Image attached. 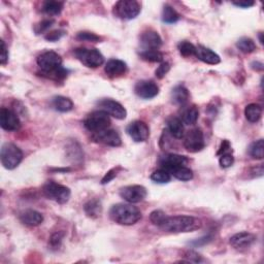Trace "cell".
Wrapping results in <instances>:
<instances>
[{
    "instance_id": "1",
    "label": "cell",
    "mask_w": 264,
    "mask_h": 264,
    "mask_svg": "<svg viewBox=\"0 0 264 264\" xmlns=\"http://www.w3.org/2000/svg\"><path fill=\"white\" fill-rule=\"evenodd\" d=\"M201 227V221L191 216H172L166 217L159 227L162 231L169 233L191 232Z\"/></svg>"
},
{
    "instance_id": "2",
    "label": "cell",
    "mask_w": 264,
    "mask_h": 264,
    "mask_svg": "<svg viewBox=\"0 0 264 264\" xmlns=\"http://www.w3.org/2000/svg\"><path fill=\"white\" fill-rule=\"evenodd\" d=\"M111 219L117 224L124 226L134 225L142 219V212L136 206L125 203H118L112 206L110 211Z\"/></svg>"
},
{
    "instance_id": "3",
    "label": "cell",
    "mask_w": 264,
    "mask_h": 264,
    "mask_svg": "<svg viewBox=\"0 0 264 264\" xmlns=\"http://www.w3.org/2000/svg\"><path fill=\"white\" fill-rule=\"evenodd\" d=\"M1 163L6 169H15L23 160V153L19 147L14 144L6 143L1 148L0 153Z\"/></svg>"
},
{
    "instance_id": "4",
    "label": "cell",
    "mask_w": 264,
    "mask_h": 264,
    "mask_svg": "<svg viewBox=\"0 0 264 264\" xmlns=\"http://www.w3.org/2000/svg\"><path fill=\"white\" fill-rule=\"evenodd\" d=\"M77 59L89 68H97L104 62V57L97 49L78 48L74 51Z\"/></svg>"
},
{
    "instance_id": "5",
    "label": "cell",
    "mask_w": 264,
    "mask_h": 264,
    "mask_svg": "<svg viewBox=\"0 0 264 264\" xmlns=\"http://www.w3.org/2000/svg\"><path fill=\"white\" fill-rule=\"evenodd\" d=\"M84 126L92 133H97V132L109 129L111 126L110 116L102 111L91 113L85 118Z\"/></svg>"
},
{
    "instance_id": "6",
    "label": "cell",
    "mask_w": 264,
    "mask_h": 264,
    "mask_svg": "<svg viewBox=\"0 0 264 264\" xmlns=\"http://www.w3.org/2000/svg\"><path fill=\"white\" fill-rule=\"evenodd\" d=\"M142 6L135 0H120L115 4L113 13L119 19L132 20L139 15Z\"/></svg>"
},
{
    "instance_id": "7",
    "label": "cell",
    "mask_w": 264,
    "mask_h": 264,
    "mask_svg": "<svg viewBox=\"0 0 264 264\" xmlns=\"http://www.w3.org/2000/svg\"><path fill=\"white\" fill-rule=\"evenodd\" d=\"M43 192L48 199L54 200L60 204L67 202L71 195L70 189L68 187L57 184L55 182H48L43 187Z\"/></svg>"
},
{
    "instance_id": "8",
    "label": "cell",
    "mask_w": 264,
    "mask_h": 264,
    "mask_svg": "<svg viewBox=\"0 0 264 264\" xmlns=\"http://www.w3.org/2000/svg\"><path fill=\"white\" fill-rule=\"evenodd\" d=\"M37 65L41 69V74L50 73L62 66V58L59 54L53 51H48L40 54L36 59Z\"/></svg>"
},
{
    "instance_id": "9",
    "label": "cell",
    "mask_w": 264,
    "mask_h": 264,
    "mask_svg": "<svg viewBox=\"0 0 264 264\" xmlns=\"http://www.w3.org/2000/svg\"><path fill=\"white\" fill-rule=\"evenodd\" d=\"M184 147L190 153L200 152L204 148L203 132L199 128L189 130L184 136Z\"/></svg>"
},
{
    "instance_id": "10",
    "label": "cell",
    "mask_w": 264,
    "mask_h": 264,
    "mask_svg": "<svg viewBox=\"0 0 264 264\" xmlns=\"http://www.w3.org/2000/svg\"><path fill=\"white\" fill-rule=\"evenodd\" d=\"M99 111L106 113L111 117H114L118 120H124L127 116V111L125 110L120 102L115 101L113 99H101L100 101L97 102Z\"/></svg>"
},
{
    "instance_id": "11",
    "label": "cell",
    "mask_w": 264,
    "mask_h": 264,
    "mask_svg": "<svg viewBox=\"0 0 264 264\" xmlns=\"http://www.w3.org/2000/svg\"><path fill=\"white\" fill-rule=\"evenodd\" d=\"M120 196L129 203H138L147 197V189L140 185H131L120 189Z\"/></svg>"
},
{
    "instance_id": "12",
    "label": "cell",
    "mask_w": 264,
    "mask_h": 264,
    "mask_svg": "<svg viewBox=\"0 0 264 264\" xmlns=\"http://www.w3.org/2000/svg\"><path fill=\"white\" fill-rule=\"evenodd\" d=\"M129 136L136 143H144L150 136V129L143 121H134L126 128Z\"/></svg>"
},
{
    "instance_id": "13",
    "label": "cell",
    "mask_w": 264,
    "mask_h": 264,
    "mask_svg": "<svg viewBox=\"0 0 264 264\" xmlns=\"http://www.w3.org/2000/svg\"><path fill=\"white\" fill-rule=\"evenodd\" d=\"M0 126L6 131H16L21 127V121L13 111L2 107L0 110Z\"/></svg>"
},
{
    "instance_id": "14",
    "label": "cell",
    "mask_w": 264,
    "mask_h": 264,
    "mask_svg": "<svg viewBox=\"0 0 264 264\" xmlns=\"http://www.w3.org/2000/svg\"><path fill=\"white\" fill-rule=\"evenodd\" d=\"M92 139L95 143L102 144L110 147H120L122 144L121 137L116 130L106 129L92 134Z\"/></svg>"
},
{
    "instance_id": "15",
    "label": "cell",
    "mask_w": 264,
    "mask_h": 264,
    "mask_svg": "<svg viewBox=\"0 0 264 264\" xmlns=\"http://www.w3.org/2000/svg\"><path fill=\"white\" fill-rule=\"evenodd\" d=\"M140 46L145 50H159L162 46V38L159 33L153 29H147L144 31L139 37Z\"/></svg>"
},
{
    "instance_id": "16",
    "label": "cell",
    "mask_w": 264,
    "mask_h": 264,
    "mask_svg": "<svg viewBox=\"0 0 264 264\" xmlns=\"http://www.w3.org/2000/svg\"><path fill=\"white\" fill-rule=\"evenodd\" d=\"M135 94L143 99H152L159 93V87L153 81H139L134 87Z\"/></svg>"
},
{
    "instance_id": "17",
    "label": "cell",
    "mask_w": 264,
    "mask_h": 264,
    "mask_svg": "<svg viewBox=\"0 0 264 264\" xmlns=\"http://www.w3.org/2000/svg\"><path fill=\"white\" fill-rule=\"evenodd\" d=\"M256 242V235L250 232H243L236 233L230 237L229 244L230 246L234 248L235 250H246L248 248H250L254 243Z\"/></svg>"
},
{
    "instance_id": "18",
    "label": "cell",
    "mask_w": 264,
    "mask_h": 264,
    "mask_svg": "<svg viewBox=\"0 0 264 264\" xmlns=\"http://www.w3.org/2000/svg\"><path fill=\"white\" fill-rule=\"evenodd\" d=\"M194 56H196L197 59H199L200 61L210 65H216L221 62V58L218 54L212 51L211 49L201 45L196 47Z\"/></svg>"
},
{
    "instance_id": "19",
    "label": "cell",
    "mask_w": 264,
    "mask_h": 264,
    "mask_svg": "<svg viewBox=\"0 0 264 264\" xmlns=\"http://www.w3.org/2000/svg\"><path fill=\"white\" fill-rule=\"evenodd\" d=\"M104 71L107 77L119 78L127 71V64L119 59H111L106 62L104 66Z\"/></svg>"
},
{
    "instance_id": "20",
    "label": "cell",
    "mask_w": 264,
    "mask_h": 264,
    "mask_svg": "<svg viewBox=\"0 0 264 264\" xmlns=\"http://www.w3.org/2000/svg\"><path fill=\"white\" fill-rule=\"evenodd\" d=\"M189 159L186 156L178 154H167L162 156L159 159V163L163 169L172 166H180V165H186Z\"/></svg>"
},
{
    "instance_id": "21",
    "label": "cell",
    "mask_w": 264,
    "mask_h": 264,
    "mask_svg": "<svg viewBox=\"0 0 264 264\" xmlns=\"http://www.w3.org/2000/svg\"><path fill=\"white\" fill-rule=\"evenodd\" d=\"M20 220L25 225L35 227L44 222V216L34 210H27L20 214Z\"/></svg>"
},
{
    "instance_id": "22",
    "label": "cell",
    "mask_w": 264,
    "mask_h": 264,
    "mask_svg": "<svg viewBox=\"0 0 264 264\" xmlns=\"http://www.w3.org/2000/svg\"><path fill=\"white\" fill-rule=\"evenodd\" d=\"M180 119L186 125H194L199 117V111L196 105H188L182 109L180 113Z\"/></svg>"
},
{
    "instance_id": "23",
    "label": "cell",
    "mask_w": 264,
    "mask_h": 264,
    "mask_svg": "<svg viewBox=\"0 0 264 264\" xmlns=\"http://www.w3.org/2000/svg\"><path fill=\"white\" fill-rule=\"evenodd\" d=\"M167 123V131L169 134L175 138H182L184 136V125L183 122L176 116H171L166 121Z\"/></svg>"
},
{
    "instance_id": "24",
    "label": "cell",
    "mask_w": 264,
    "mask_h": 264,
    "mask_svg": "<svg viewBox=\"0 0 264 264\" xmlns=\"http://www.w3.org/2000/svg\"><path fill=\"white\" fill-rule=\"evenodd\" d=\"M170 176L175 177L176 179L182 181V182H187L193 179V171L186 167L185 165H180V166H172L165 168Z\"/></svg>"
},
{
    "instance_id": "25",
    "label": "cell",
    "mask_w": 264,
    "mask_h": 264,
    "mask_svg": "<svg viewBox=\"0 0 264 264\" xmlns=\"http://www.w3.org/2000/svg\"><path fill=\"white\" fill-rule=\"evenodd\" d=\"M189 97H190V93L185 86L179 85L172 89L171 101L175 104L184 105L185 103L188 102Z\"/></svg>"
},
{
    "instance_id": "26",
    "label": "cell",
    "mask_w": 264,
    "mask_h": 264,
    "mask_svg": "<svg viewBox=\"0 0 264 264\" xmlns=\"http://www.w3.org/2000/svg\"><path fill=\"white\" fill-rule=\"evenodd\" d=\"M53 109L60 113H67L73 109V103L69 98L64 96H55L51 102Z\"/></svg>"
},
{
    "instance_id": "27",
    "label": "cell",
    "mask_w": 264,
    "mask_h": 264,
    "mask_svg": "<svg viewBox=\"0 0 264 264\" xmlns=\"http://www.w3.org/2000/svg\"><path fill=\"white\" fill-rule=\"evenodd\" d=\"M245 116L246 119L251 123L258 122L262 116V107L256 103H251L249 105H247L245 109Z\"/></svg>"
},
{
    "instance_id": "28",
    "label": "cell",
    "mask_w": 264,
    "mask_h": 264,
    "mask_svg": "<svg viewBox=\"0 0 264 264\" xmlns=\"http://www.w3.org/2000/svg\"><path fill=\"white\" fill-rule=\"evenodd\" d=\"M84 211L86 214L90 218H97L100 216L101 211H102V205L101 202L98 199H92L89 200L84 205Z\"/></svg>"
},
{
    "instance_id": "29",
    "label": "cell",
    "mask_w": 264,
    "mask_h": 264,
    "mask_svg": "<svg viewBox=\"0 0 264 264\" xmlns=\"http://www.w3.org/2000/svg\"><path fill=\"white\" fill-rule=\"evenodd\" d=\"M181 19V15L169 4H165L162 11V21L166 24H175Z\"/></svg>"
},
{
    "instance_id": "30",
    "label": "cell",
    "mask_w": 264,
    "mask_h": 264,
    "mask_svg": "<svg viewBox=\"0 0 264 264\" xmlns=\"http://www.w3.org/2000/svg\"><path fill=\"white\" fill-rule=\"evenodd\" d=\"M64 3L61 1H46L43 3L41 12L47 16H57L63 10Z\"/></svg>"
},
{
    "instance_id": "31",
    "label": "cell",
    "mask_w": 264,
    "mask_h": 264,
    "mask_svg": "<svg viewBox=\"0 0 264 264\" xmlns=\"http://www.w3.org/2000/svg\"><path fill=\"white\" fill-rule=\"evenodd\" d=\"M139 57L147 62L152 63H159L163 61V54L159 50H145L139 53Z\"/></svg>"
},
{
    "instance_id": "32",
    "label": "cell",
    "mask_w": 264,
    "mask_h": 264,
    "mask_svg": "<svg viewBox=\"0 0 264 264\" xmlns=\"http://www.w3.org/2000/svg\"><path fill=\"white\" fill-rule=\"evenodd\" d=\"M236 47L239 51L245 54H251L257 50V46L254 43V40L249 37H242L241 39H238Z\"/></svg>"
},
{
    "instance_id": "33",
    "label": "cell",
    "mask_w": 264,
    "mask_h": 264,
    "mask_svg": "<svg viewBox=\"0 0 264 264\" xmlns=\"http://www.w3.org/2000/svg\"><path fill=\"white\" fill-rule=\"evenodd\" d=\"M249 155L253 159H262L264 156V142L263 139H258L252 143L249 147Z\"/></svg>"
},
{
    "instance_id": "34",
    "label": "cell",
    "mask_w": 264,
    "mask_h": 264,
    "mask_svg": "<svg viewBox=\"0 0 264 264\" xmlns=\"http://www.w3.org/2000/svg\"><path fill=\"white\" fill-rule=\"evenodd\" d=\"M178 50L180 54L183 57H190V56L195 55L196 47L193 44L190 43V41L183 40L178 45Z\"/></svg>"
},
{
    "instance_id": "35",
    "label": "cell",
    "mask_w": 264,
    "mask_h": 264,
    "mask_svg": "<svg viewBox=\"0 0 264 264\" xmlns=\"http://www.w3.org/2000/svg\"><path fill=\"white\" fill-rule=\"evenodd\" d=\"M171 176L165 169H158L152 173L151 180L158 184H167L170 182Z\"/></svg>"
},
{
    "instance_id": "36",
    "label": "cell",
    "mask_w": 264,
    "mask_h": 264,
    "mask_svg": "<svg viewBox=\"0 0 264 264\" xmlns=\"http://www.w3.org/2000/svg\"><path fill=\"white\" fill-rule=\"evenodd\" d=\"M77 39L80 41H88V43H100L101 37L96 35L95 33L82 31V32L78 33Z\"/></svg>"
},
{
    "instance_id": "37",
    "label": "cell",
    "mask_w": 264,
    "mask_h": 264,
    "mask_svg": "<svg viewBox=\"0 0 264 264\" xmlns=\"http://www.w3.org/2000/svg\"><path fill=\"white\" fill-rule=\"evenodd\" d=\"M166 214L164 212L160 211V210H156L154 212L151 213L150 214V220L153 223V224L157 227H160L162 223L164 222V220L166 219Z\"/></svg>"
},
{
    "instance_id": "38",
    "label": "cell",
    "mask_w": 264,
    "mask_h": 264,
    "mask_svg": "<svg viewBox=\"0 0 264 264\" xmlns=\"http://www.w3.org/2000/svg\"><path fill=\"white\" fill-rule=\"evenodd\" d=\"M219 163L222 168H228L230 166H232L234 163V157L232 155V152L221 154L219 158Z\"/></svg>"
},
{
    "instance_id": "39",
    "label": "cell",
    "mask_w": 264,
    "mask_h": 264,
    "mask_svg": "<svg viewBox=\"0 0 264 264\" xmlns=\"http://www.w3.org/2000/svg\"><path fill=\"white\" fill-rule=\"evenodd\" d=\"M54 23H55V21L53 19L43 20V21L35 25L34 31H35L36 34H41V33H44V32L48 31L50 28H51L53 26Z\"/></svg>"
},
{
    "instance_id": "40",
    "label": "cell",
    "mask_w": 264,
    "mask_h": 264,
    "mask_svg": "<svg viewBox=\"0 0 264 264\" xmlns=\"http://www.w3.org/2000/svg\"><path fill=\"white\" fill-rule=\"evenodd\" d=\"M65 34L66 32L64 30H53V31L48 32L45 35V38L48 41H52V43H54V41H58L59 39H61Z\"/></svg>"
},
{
    "instance_id": "41",
    "label": "cell",
    "mask_w": 264,
    "mask_h": 264,
    "mask_svg": "<svg viewBox=\"0 0 264 264\" xmlns=\"http://www.w3.org/2000/svg\"><path fill=\"white\" fill-rule=\"evenodd\" d=\"M120 170H122V167L121 166H117V167H114L112 168L110 171L106 172V175L102 178L101 180V184L102 185H105V184H109L111 181H113L116 177L118 176V173L120 172Z\"/></svg>"
},
{
    "instance_id": "42",
    "label": "cell",
    "mask_w": 264,
    "mask_h": 264,
    "mask_svg": "<svg viewBox=\"0 0 264 264\" xmlns=\"http://www.w3.org/2000/svg\"><path fill=\"white\" fill-rule=\"evenodd\" d=\"M64 233L60 232V231H58V232L54 233L51 238H50V246L52 247V249H58L61 246L62 239H63Z\"/></svg>"
},
{
    "instance_id": "43",
    "label": "cell",
    "mask_w": 264,
    "mask_h": 264,
    "mask_svg": "<svg viewBox=\"0 0 264 264\" xmlns=\"http://www.w3.org/2000/svg\"><path fill=\"white\" fill-rule=\"evenodd\" d=\"M170 70V64L168 62H162L159 66L158 68L156 69L155 71V74L156 77L158 79H163L165 76H166L167 72Z\"/></svg>"
},
{
    "instance_id": "44",
    "label": "cell",
    "mask_w": 264,
    "mask_h": 264,
    "mask_svg": "<svg viewBox=\"0 0 264 264\" xmlns=\"http://www.w3.org/2000/svg\"><path fill=\"white\" fill-rule=\"evenodd\" d=\"M184 257L188 258L187 262H200V261H201L200 255H198L197 253L192 252V251H187V252H185Z\"/></svg>"
},
{
    "instance_id": "45",
    "label": "cell",
    "mask_w": 264,
    "mask_h": 264,
    "mask_svg": "<svg viewBox=\"0 0 264 264\" xmlns=\"http://www.w3.org/2000/svg\"><path fill=\"white\" fill-rule=\"evenodd\" d=\"M8 61V52H7V48L6 45L4 44V41L1 40V54H0V63L2 65H5Z\"/></svg>"
},
{
    "instance_id": "46",
    "label": "cell",
    "mask_w": 264,
    "mask_h": 264,
    "mask_svg": "<svg viewBox=\"0 0 264 264\" xmlns=\"http://www.w3.org/2000/svg\"><path fill=\"white\" fill-rule=\"evenodd\" d=\"M228 152H232V150H231V145L229 144V142L227 139L223 140L222 144H221V147H220V150L218 151V155H221V154H224V153H228Z\"/></svg>"
},
{
    "instance_id": "47",
    "label": "cell",
    "mask_w": 264,
    "mask_h": 264,
    "mask_svg": "<svg viewBox=\"0 0 264 264\" xmlns=\"http://www.w3.org/2000/svg\"><path fill=\"white\" fill-rule=\"evenodd\" d=\"M233 5L237 6V7H243V8H249L251 6H253L255 4L254 1H252V0H245V1H233L232 2Z\"/></svg>"
},
{
    "instance_id": "48",
    "label": "cell",
    "mask_w": 264,
    "mask_h": 264,
    "mask_svg": "<svg viewBox=\"0 0 264 264\" xmlns=\"http://www.w3.org/2000/svg\"><path fill=\"white\" fill-rule=\"evenodd\" d=\"M212 239H213V237L210 236V235H208V236H204V237H201V238H199V239H197V241H195V242H192L191 245L194 246V247L201 246V245H205V244L210 243V242L212 241Z\"/></svg>"
},
{
    "instance_id": "49",
    "label": "cell",
    "mask_w": 264,
    "mask_h": 264,
    "mask_svg": "<svg viewBox=\"0 0 264 264\" xmlns=\"http://www.w3.org/2000/svg\"><path fill=\"white\" fill-rule=\"evenodd\" d=\"M252 68L255 70H263V64L261 62H253L252 63Z\"/></svg>"
},
{
    "instance_id": "50",
    "label": "cell",
    "mask_w": 264,
    "mask_h": 264,
    "mask_svg": "<svg viewBox=\"0 0 264 264\" xmlns=\"http://www.w3.org/2000/svg\"><path fill=\"white\" fill-rule=\"evenodd\" d=\"M259 38H260V43H261V44H263V39H262V33H261V32L259 33Z\"/></svg>"
}]
</instances>
